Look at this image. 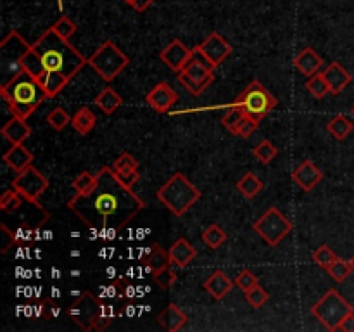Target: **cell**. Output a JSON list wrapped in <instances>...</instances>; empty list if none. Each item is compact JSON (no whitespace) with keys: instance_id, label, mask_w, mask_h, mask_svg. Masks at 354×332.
Here are the masks:
<instances>
[{"instance_id":"cell-13","label":"cell","mask_w":354,"mask_h":332,"mask_svg":"<svg viewBox=\"0 0 354 332\" xmlns=\"http://www.w3.org/2000/svg\"><path fill=\"white\" fill-rule=\"evenodd\" d=\"M113 172L121 182L124 183L127 187L133 189L135 183L140 180V173H138V163L130 152H121L120 158L113 163Z\"/></svg>"},{"instance_id":"cell-2","label":"cell","mask_w":354,"mask_h":332,"mask_svg":"<svg viewBox=\"0 0 354 332\" xmlns=\"http://www.w3.org/2000/svg\"><path fill=\"white\" fill-rule=\"evenodd\" d=\"M35 54L40 59L45 73H61L71 80L80 69L88 64V59L83 57L69 40H62L54 30H47L35 44H31ZM44 73V75H45Z\"/></svg>"},{"instance_id":"cell-39","label":"cell","mask_w":354,"mask_h":332,"mask_svg":"<svg viewBox=\"0 0 354 332\" xmlns=\"http://www.w3.org/2000/svg\"><path fill=\"white\" fill-rule=\"evenodd\" d=\"M268 299H270V293L266 289H263L259 284L245 293V301H248L252 308H261L263 304L268 303Z\"/></svg>"},{"instance_id":"cell-37","label":"cell","mask_w":354,"mask_h":332,"mask_svg":"<svg viewBox=\"0 0 354 332\" xmlns=\"http://www.w3.org/2000/svg\"><path fill=\"white\" fill-rule=\"evenodd\" d=\"M69 121H71L69 113H66V109H62V107H55V109H52L47 116V123L50 124L55 131L64 130L69 124Z\"/></svg>"},{"instance_id":"cell-30","label":"cell","mask_w":354,"mask_h":332,"mask_svg":"<svg viewBox=\"0 0 354 332\" xmlns=\"http://www.w3.org/2000/svg\"><path fill=\"white\" fill-rule=\"evenodd\" d=\"M306 90L315 97V99H324V97L330 92V89H328L327 85V80L324 78L322 73H317V75H313L311 78H308Z\"/></svg>"},{"instance_id":"cell-15","label":"cell","mask_w":354,"mask_h":332,"mask_svg":"<svg viewBox=\"0 0 354 332\" xmlns=\"http://www.w3.org/2000/svg\"><path fill=\"white\" fill-rule=\"evenodd\" d=\"M159 57H161V61L165 62L169 69L178 73L182 71L187 66V62L190 61V48L187 47L183 42L173 40L171 44L166 45V48L161 52Z\"/></svg>"},{"instance_id":"cell-4","label":"cell","mask_w":354,"mask_h":332,"mask_svg":"<svg viewBox=\"0 0 354 332\" xmlns=\"http://www.w3.org/2000/svg\"><path fill=\"white\" fill-rule=\"evenodd\" d=\"M158 199L175 216H183L187 210H190V206H194L201 199V190L183 173H175L158 190Z\"/></svg>"},{"instance_id":"cell-24","label":"cell","mask_w":354,"mask_h":332,"mask_svg":"<svg viewBox=\"0 0 354 332\" xmlns=\"http://www.w3.org/2000/svg\"><path fill=\"white\" fill-rule=\"evenodd\" d=\"M144 263L147 265V272L158 273L161 270L171 266V258H169V251H165L161 246L156 244L152 249H147V258L144 259Z\"/></svg>"},{"instance_id":"cell-41","label":"cell","mask_w":354,"mask_h":332,"mask_svg":"<svg viewBox=\"0 0 354 332\" xmlns=\"http://www.w3.org/2000/svg\"><path fill=\"white\" fill-rule=\"evenodd\" d=\"M235 284H237L244 293H248V290H251L252 287L258 286V279H256L254 273L249 272V270H242V272L237 275V279H235Z\"/></svg>"},{"instance_id":"cell-52","label":"cell","mask_w":354,"mask_h":332,"mask_svg":"<svg viewBox=\"0 0 354 332\" xmlns=\"http://www.w3.org/2000/svg\"><path fill=\"white\" fill-rule=\"evenodd\" d=\"M351 113H353V116H354V106L351 107Z\"/></svg>"},{"instance_id":"cell-12","label":"cell","mask_w":354,"mask_h":332,"mask_svg":"<svg viewBox=\"0 0 354 332\" xmlns=\"http://www.w3.org/2000/svg\"><path fill=\"white\" fill-rule=\"evenodd\" d=\"M199 48L214 66H220L221 62L232 54V45L228 44L220 33H216V31H213V33L199 45Z\"/></svg>"},{"instance_id":"cell-20","label":"cell","mask_w":354,"mask_h":332,"mask_svg":"<svg viewBox=\"0 0 354 332\" xmlns=\"http://www.w3.org/2000/svg\"><path fill=\"white\" fill-rule=\"evenodd\" d=\"M168 251H169V258H171V263H175V265L180 266V268L189 265V263L197 256V249L194 248L185 237L176 239Z\"/></svg>"},{"instance_id":"cell-21","label":"cell","mask_w":354,"mask_h":332,"mask_svg":"<svg viewBox=\"0 0 354 332\" xmlns=\"http://www.w3.org/2000/svg\"><path fill=\"white\" fill-rule=\"evenodd\" d=\"M203 287L214 297V299H223V297L232 290L234 282L228 279L227 273H223L221 270H216V272L211 273V275L207 277V280L203 284Z\"/></svg>"},{"instance_id":"cell-32","label":"cell","mask_w":354,"mask_h":332,"mask_svg":"<svg viewBox=\"0 0 354 332\" xmlns=\"http://www.w3.org/2000/svg\"><path fill=\"white\" fill-rule=\"evenodd\" d=\"M97 180H99V176L93 175V173L90 172H82L78 176L75 178V182H73V187H75L76 194H90L93 189H95L97 185Z\"/></svg>"},{"instance_id":"cell-6","label":"cell","mask_w":354,"mask_h":332,"mask_svg":"<svg viewBox=\"0 0 354 332\" xmlns=\"http://www.w3.org/2000/svg\"><path fill=\"white\" fill-rule=\"evenodd\" d=\"M31 48L30 44H26L23 37L16 30L9 31L6 38L0 44V66H2V85H7L10 80L16 78L19 73H23L21 59L24 57L28 50ZM0 85V86H2Z\"/></svg>"},{"instance_id":"cell-35","label":"cell","mask_w":354,"mask_h":332,"mask_svg":"<svg viewBox=\"0 0 354 332\" xmlns=\"http://www.w3.org/2000/svg\"><path fill=\"white\" fill-rule=\"evenodd\" d=\"M311 258H313V261L317 263L318 266H322V268L327 270L328 266L335 261V259H339V256L335 255V252L332 251V248H328L327 244H322L317 251H313Z\"/></svg>"},{"instance_id":"cell-40","label":"cell","mask_w":354,"mask_h":332,"mask_svg":"<svg viewBox=\"0 0 354 332\" xmlns=\"http://www.w3.org/2000/svg\"><path fill=\"white\" fill-rule=\"evenodd\" d=\"M245 114L242 113L239 107H230V111H228L227 114H225L223 118H221V124H223L225 128H227L230 133L235 135V131H237V127L241 124V121L244 120Z\"/></svg>"},{"instance_id":"cell-18","label":"cell","mask_w":354,"mask_h":332,"mask_svg":"<svg viewBox=\"0 0 354 332\" xmlns=\"http://www.w3.org/2000/svg\"><path fill=\"white\" fill-rule=\"evenodd\" d=\"M294 66H296L297 71L301 75L311 78L313 75H317L320 71V68L324 66V59L317 54L311 47H306L304 50H301L297 54V57L294 59Z\"/></svg>"},{"instance_id":"cell-19","label":"cell","mask_w":354,"mask_h":332,"mask_svg":"<svg viewBox=\"0 0 354 332\" xmlns=\"http://www.w3.org/2000/svg\"><path fill=\"white\" fill-rule=\"evenodd\" d=\"M3 163L9 165L12 172L21 173L33 163V154L23 144H12V147L3 154Z\"/></svg>"},{"instance_id":"cell-10","label":"cell","mask_w":354,"mask_h":332,"mask_svg":"<svg viewBox=\"0 0 354 332\" xmlns=\"http://www.w3.org/2000/svg\"><path fill=\"white\" fill-rule=\"evenodd\" d=\"M10 185H12L28 203L35 204L37 208L44 210V208L40 206V203H38V199H40L41 194L48 189V178L41 175L33 165H30L21 173H17V175L14 176L12 182H10Z\"/></svg>"},{"instance_id":"cell-46","label":"cell","mask_w":354,"mask_h":332,"mask_svg":"<svg viewBox=\"0 0 354 332\" xmlns=\"http://www.w3.org/2000/svg\"><path fill=\"white\" fill-rule=\"evenodd\" d=\"M154 3V0H133V2L130 3L131 7H133L135 10H138V12H144L145 9H149V7Z\"/></svg>"},{"instance_id":"cell-9","label":"cell","mask_w":354,"mask_h":332,"mask_svg":"<svg viewBox=\"0 0 354 332\" xmlns=\"http://www.w3.org/2000/svg\"><path fill=\"white\" fill-rule=\"evenodd\" d=\"M256 232L263 237V241L270 246H277L292 232L294 223L287 220L277 208H270L254 225H252Z\"/></svg>"},{"instance_id":"cell-51","label":"cell","mask_w":354,"mask_h":332,"mask_svg":"<svg viewBox=\"0 0 354 332\" xmlns=\"http://www.w3.org/2000/svg\"><path fill=\"white\" fill-rule=\"evenodd\" d=\"M124 2H127V3H128V6H130V3H131V2H133V0H124Z\"/></svg>"},{"instance_id":"cell-31","label":"cell","mask_w":354,"mask_h":332,"mask_svg":"<svg viewBox=\"0 0 354 332\" xmlns=\"http://www.w3.org/2000/svg\"><path fill=\"white\" fill-rule=\"evenodd\" d=\"M252 154L256 156V159H258L259 163H263V165H268V163H272L273 159L279 156V149H277L270 140H263V142H259L254 149H252Z\"/></svg>"},{"instance_id":"cell-29","label":"cell","mask_w":354,"mask_h":332,"mask_svg":"<svg viewBox=\"0 0 354 332\" xmlns=\"http://www.w3.org/2000/svg\"><path fill=\"white\" fill-rule=\"evenodd\" d=\"M327 128L335 140H346V137L353 131L354 124L346 114H337V116L332 118V121L328 123Z\"/></svg>"},{"instance_id":"cell-44","label":"cell","mask_w":354,"mask_h":332,"mask_svg":"<svg viewBox=\"0 0 354 332\" xmlns=\"http://www.w3.org/2000/svg\"><path fill=\"white\" fill-rule=\"evenodd\" d=\"M154 280L159 284V286L162 287V289H168V287H171L173 284H175L176 275L173 273L171 266H168V268H165V270H161V272L154 273Z\"/></svg>"},{"instance_id":"cell-7","label":"cell","mask_w":354,"mask_h":332,"mask_svg":"<svg viewBox=\"0 0 354 332\" xmlns=\"http://www.w3.org/2000/svg\"><path fill=\"white\" fill-rule=\"evenodd\" d=\"M351 313H354V308L335 289L327 290L325 296L311 308V315L318 318L328 331H337L341 322Z\"/></svg>"},{"instance_id":"cell-25","label":"cell","mask_w":354,"mask_h":332,"mask_svg":"<svg viewBox=\"0 0 354 332\" xmlns=\"http://www.w3.org/2000/svg\"><path fill=\"white\" fill-rule=\"evenodd\" d=\"M38 83H40L41 89L45 90L47 97H55L66 85H68L69 78H66L61 73H45V75H41V78L38 80Z\"/></svg>"},{"instance_id":"cell-36","label":"cell","mask_w":354,"mask_h":332,"mask_svg":"<svg viewBox=\"0 0 354 332\" xmlns=\"http://www.w3.org/2000/svg\"><path fill=\"white\" fill-rule=\"evenodd\" d=\"M23 199H24V197L21 196V194L17 192V190L12 187V189L6 190V192L0 196V208H2L6 213H10V211L17 210V208L21 206Z\"/></svg>"},{"instance_id":"cell-3","label":"cell","mask_w":354,"mask_h":332,"mask_svg":"<svg viewBox=\"0 0 354 332\" xmlns=\"http://www.w3.org/2000/svg\"><path fill=\"white\" fill-rule=\"evenodd\" d=\"M0 93H2L3 100L9 104L12 116L23 118V120L30 118L35 113V109L45 99H48L38 80L26 71L19 73L7 85L0 86Z\"/></svg>"},{"instance_id":"cell-8","label":"cell","mask_w":354,"mask_h":332,"mask_svg":"<svg viewBox=\"0 0 354 332\" xmlns=\"http://www.w3.org/2000/svg\"><path fill=\"white\" fill-rule=\"evenodd\" d=\"M88 64L102 76L106 82H113L128 64L130 57L118 48L114 42L107 40L97 48L95 54L88 59Z\"/></svg>"},{"instance_id":"cell-43","label":"cell","mask_w":354,"mask_h":332,"mask_svg":"<svg viewBox=\"0 0 354 332\" xmlns=\"http://www.w3.org/2000/svg\"><path fill=\"white\" fill-rule=\"evenodd\" d=\"M0 232H2V237H0L2 244H0V249H2V252L6 255L12 246L17 244V237H16V232H10L6 223L0 225Z\"/></svg>"},{"instance_id":"cell-11","label":"cell","mask_w":354,"mask_h":332,"mask_svg":"<svg viewBox=\"0 0 354 332\" xmlns=\"http://www.w3.org/2000/svg\"><path fill=\"white\" fill-rule=\"evenodd\" d=\"M100 306H102V303H100L92 293H83L82 296L69 306L68 313L83 331H93Z\"/></svg>"},{"instance_id":"cell-45","label":"cell","mask_w":354,"mask_h":332,"mask_svg":"<svg viewBox=\"0 0 354 332\" xmlns=\"http://www.w3.org/2000/svg\"><path fill=\"white\" fill-rule=\"evenodd\" d=\"M337 331H342V332H354V313L349 315V317H346L344 320L341 322V325H339Z\"/></svg>"},{"instance_id":"cell-26","label":"cell","mask_w":354,"mask_h":332,"mask_svg":"<svg viewBox=\"0 0 354 332\" xmlns=\"http://www.w3.org/2000/svg\"><path fill=\"white\" fill-rule=\"evenodd\" d=\"M93 104H95L97 107H100V109H102V113L113 114L114 111H116L118 107L123 104V99H121V97L118 95L113 89H111V86H106V89H104L102 92L95 97V99H93Z\"/></svg>"},{"instance_id":"cell-23","label":"cell","mask_w":354,"mask_h":332,"mask_svg":"<svg viewBox=\"0 0 354 332\" xmlns=\"http://www.w3.org/2000/svg\"><path fill=\"white\" fill-rule=\"evenodd\" d=\"M2 135L10 142V144H23L31 135V128L28 127L23 118L12 116L6 127H2Z\"/></svg>"},{"instance_id":"cell-33","label":"cell","mask_w":354,"mask_h":332,"mask_svg":"<svg viewBox=\"0 0 354 332\" xmlns=\"http://www.w3.org/2000/svg\"><path fill=\"white\" fill-rule=\"evenodd\" d=\"M203 241L204 244L209 246L211 249H218L221 244L227 242V234H225L218 225H209V227L203 232Z\"/></svg>"},{"instance_id":"cell-50","label":"cell","mask_w":354,"mask_h":332,"mask_svg":"<svg viewBox=\"0 0 354 332\" xmlns=\"http://www.w3.org/2000/svg\"><path fill=\"white\" fill-rule=\"evenodd\" d=\"M59 9H62V0H59Z\"/></svg>"},{"instance_id":"cell-16","label":"cell","mask_w":354,"mask_h":332,"mask_svg":"<svg viewBox=\"0 0 354 332\" xmlns=\"http://www.w3.org/2000/svg\"><path fill=\"white\" fill-rule=\"evenodd\" d=\"M292 180L301 189L310 192L324 180V172L313 161H304L292 172Z\"/></svg>"},{"instance_id":"cell-47","label":"cell","mask_w":354,"mask_h":332,"mask_svg":"<svg viewBox=\"0 0 354 332\" xmlns=\"http://www.w3.org/2000/svg\"><path fill=\"white\" fill-rule=\"evenodd\" d=\"M123 294L127 299H133V297L137 296V287H135L133 284H128L127 287H123Z\"/></svg>"},{"instance_id":"cell-28","label":"cell","mask_w":354,"mask_h":332,"mask_svg":"<svg viewBox=\"0 0 354 332\" xmlns=\"http://www.w3.org/2000/svg\"><path fill=\"white\" fill-rule=\"evenodd\" d=\"M237 189H239V192L245 197V199H254V197L263 190V182H261V178H258V176L254 175V173L249 172V173H245L241 180H239Z\"/></svg>"},{"instance_id":"cell-34","label":"cell","mask_w":354,"mask_h":332,"mask_svg":"<svg viewBox=\"0 0 354 332\" xmlns=\"http://www.w3.org/2000/svg\"><path fill=\"white\" fill-rule=\"evenodd\" d=\"M328 275L335 280V282H344L349 277V273L353 272L351 261H344V259H335L330 266L327 268Z\"/></svg>"},{"instance_id":"cell-42","label":"cell","mask_w":354,"mask_h":332,"mask_svg":"<svg viewBox=\"0 0 354 332\" xmlns=\"http://www.w3.org/2000/svg\"><path fill=\"white\" fill-rule=\"evenodd\" d=\"M258 123L259 121L252 120V118H249V116H244V120H242L241 124L237 127L235 135H239V137H242V138H249L256 130H258Z\"/></svg>"},{"instance_id":"cell-22","label":"cell","mask_w":354,"mask_h":332,"mask_svg":"<svg viewBox=\"0 0 354 332\" xmlns=\"http://www.w3.org/2000/svg\"><path fill=\"white\" fill-rule=\"evenodd\" d=\"M187 320H189V318H187V315L183 313V311L173 303H169L168 306H166L158 317L159 325H161L162 329H166V331H169V332L180 331V329H182L183 325L187 324Z\"/></svg>"},{"instance_id":"cell-27","label":"cell","mask_w":354,"mask_h":332,"mask_svg":"<svg viewBox=\"0 0 354 332\" xmlns=\"http://www.w3.org/2000/svg\"><path fill=\"white\" fill-rule=\"evenodd\" d=\"M97 123V118L88 107H82L80 111H76L75 116L71 118V124L80 135H88L93 130Z\"/></svg>"},{"instance_id":"cell-49","label":"cell","mask_w":354,"mask_h":332,"mask_svg":"<svg viewBox=\"0 0 354 332\" xmlns=\"http://www.w3.org/2000/svg\"><path fill=\"white\" fill-rule=\"evenodd\" d=\"M349 261H351V266H353V272H354V255H353V258L349 259Z\"/></svg>"},{"instance_id":"cell-38","label":"cell","mask_w":354,"mask_h":332,"mask_svg":"<svg viewBox=\"0 0 354 332\" xmlns=\"http://www.w3.org/2000/svg\"><path fill=\"white\" fill-rule=\"evenodd\" d=\"M52 30H54L55 33L62 38V40H69V38L76 33L78 26H76L75 21L69 19L68 16H62L61 19L55 21V24L52 26Z\"/></svg>"},{"instance_id":"cell-48","label":"cell","mask_w":354,"mask_h":332,"mask_svg":"<svg viewBox=\"0 0 354 332\" xmlns=\"http://www.w3.org/2000/svg\"><path fill=\"white\" fill-rule=\"evenodd\" d=\"M127 315H128V317H133V315H135V310H133V306H131V304H128Z\"/></svg>"},{"instance_id":"cell-14","label":"cell","mask_w":354,"mask_h":332,"mask_svg":"<svg viewBox=\"0 0 354 332\" xmlns=\"http://www.w3.org/2000/svg\"><path fill=\"white\" fill-rule=\"evenodd\" d=\"M145 100H147V104L156 111V113H166V111H169L175 106L176 100H178V95H176V92L168 85V83L162 82L159 83V85H156L154 89L147 93Z\"/></svg>"},{"instance_id":"cell-1","label":"cell","mask_w":354,"mask_h":332,"mask_svg":"<svg viewBox=\"0 0 354 332\" xmlns=\"http://www.w3.org/2000/svg\"><path fill=\"white\" fill-rule=\"evenodd\" d=\"M95 189L90 194H76L68 203L69 210L76 213L80 220L85 221L88 227L114 228L120 232L131 218L140 213L145 203L124 185L113 168L104 166L97 173Z\"/></svg>"},{"instance_id":"cell-5","label":"cell","mask_w":354,"mask_h":332,"mask_svg":"<svg viewBox=\"0 0 354 332\" xmlns=\"http://www.w3.org/2000/svg\"><path fill=\"white\" fill-rule=\"evenodd\" d=\"M277 104H279V100L268 92V89L263 86L258 80H254L230 104V107H239L245 116L252 118L256 121H261L273 107H277Z\"/></svg>"},{"instance_id":"cell-17","label":"cell","mask_w":354,"mask_h":332,"mask_svg":"<svg viewBox=\"0 0 354 332\" xmlns=\"http://www.w3.org/2000/svg\"><path fill=\"white\" fill-rule=\"evenodd\" d=\"M324 78L327 80V85L330 89V93L334 95H339L349 83L353 82V76L344 66H341L339 62H332V64L327 66L325 71H322Z\"/></svg>"}]
</instances>
